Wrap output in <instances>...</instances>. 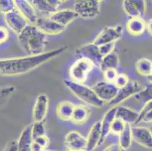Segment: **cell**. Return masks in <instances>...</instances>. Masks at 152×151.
Here are the masks:
<instances>
[{
    "label": "cell",
    "mask_w": 152,
    "mask_h": 151,
    "mask_svg": "<svg viewBox=\"0 0 152 151\" xmlns=\"http://www.w3.org/2000/svg\"><path fill=\"white\" fill-rule=\"evenodd\" d=\"M89 116V110L84 105H75L71 117V121L77 125L85 123Z\"/></svg>",
    "instance_id": "cell-25"
},
{
    "label": "cell",
    "mask_w": 152,
    "mask_h": 151,
    "mask_svg": "<svg viewBox=\"0 0 152 151\" xmlns=\"http://www.w3.org/2000/svg\"><path fill=\"white\" fill-rule=\"evenodd\" d=\"M51 20H54L63 27H67L68 24L78 18L76 12L73 9H62L55 12L49 16Z\"/></svg>",
    "instance_id": "cell-18"
},
{
    "label": "cell",
    "mask_w": 152,
    "mask_h": 151,
    "mask_svg": "<svg viewBox=\"0 0 152 151\" xmlns=\"http://www.w3.org/2000/svg\"><path fill=\"white\" fill-rule=\"evenodd\" d=\"M31 133L33 139L45 135V128L43 122H34L31 124Z\"/></svg>",
    "instance_id": "cell-31"
},
{
    "label": "cell",
    "mask_w": 152,
    "mask_h": 151,
    "mask_svg": "<svg viewBox=\"0 0 152 151\" xmlns=\"http://www.w3.org/2000/svg\"><path fill=\"white\" fill-rule=\"evenodd\" d=\"M126 125V123L123 122L122 120L118 118H116L114 120L113 123L110 126V132L114 133L115 135H119L124 129Z\"/></svg>",
    "instance_id": "cell-32"
},
{
    "label": "cell",
    "mask_w": 152,
    "mask_h": 151,
    "mask_svg": "<svg viewBox=\"0 0 152 151\" xmlns=\"http://www.w3.org/2000/svg\"><path fill=\"white\" fill-rule=\"evenodd\" d=\"M15 8L14 0H0V13H9Z\"/></svg>",
    "instance_id": "cell-33"
},
{
    "label": "cell",
    "mask_w": 152,
    "mask_h": 151,
    "mask_svg": "<svg viewBox=\"0 0 152 151\" xmlns=\"http://www.w3.org/2000/svg\"><path fill=\"white\" fill-rule=\"evenodd\" d=\"M45 35H57L65 30L66 27L58 24L54 20L47 18H38L34 24Z\"/></svg>",
    "instance_id": "cell-12"
},
{
    "label": "cell",
    "mask_w": 152,
    "mask_h": 151,
    "mask_svg": "<svg viewBox=\"0 0 152 151\" xmlns=\"http://www.w3.org/2000/svg\"><path fill=\"white\" fill-rule=\"evenodd\" d=\"M36 11L41 13L49 14V15L59 10V8L63 3L61 0H34L30 1Z\"/></svg>",
    "instance_id": "cell-17"
},
{
    "label": "cell",
    "mask_w": 152,
    "mask_h": 151,
    "mask_svg": "<svg viewBox=\"0 0 152 151\" xmlns=\"http://www.w3.org/2000/svg\"><path fill=\"white\" fill-rule=\"evenodd\" d=\"M16 90V86L9 85L0 88V107L5 105L9 101V98Z\"/></svg>",
    "instance_id": "cell-29"
},
{
    "label": "cell",
    "mask_w": 152,
    "mask_h": 151,
    "mask_svg": "<svg viewBox=\"0 0 152 151\" xmlns=\"http://www.w3.org/2000/svg\"><path fill=\"white\" fill-rule=\"evenodd\" d=\"M138 116H139V112L135 111L127 107H117L116 118L121 120L126 124H129L132 126V125H135V123L137 121Z\"/></svg>",
    "instance_id": "cell-21"
},
{
    "label": "cell",
    "mask_w": 152,
    "mask_h": 151,
    "mask_svg": "<svg viewBox=\"0 0 152 151\" xmlns=\"http://www.w3.org/2000/svg\"><path fill=\"white\" fill-rule=\"evenodd\" d=\"M4 151H18L17 141H10L5 147V149Z\"/></svg>",
    "instance_id": "cell-40"
},
{
    "label": "cell",
    "mask_w": 152,
    "mask_h": 151,
    "mask_svg": "<svg viewBox=\"0 0 152 151\" xmlns=\"http://www.w3.org/2000/svg\"><path fill=\"white\" fill-rule=\"evenodd\" d=\"M101 5L102 1L99 0H79L74 4L73 10L80 18H94L100 13Z\"/></svg>",
    "instance_id": "cell-5"
},
{
    "label": "cell",
    "mask_w": 152,
    "mask_h": 151,
    "mask_svg": "<svg viewBox=\"0 0 152 151\" xmlns=\"http://www.w3.org/2000/svg\"><path fill=\"white\" fill-rule=\"evenodd\" d=\"M99 47V51L102 55V57L105 56V55H108L110 52H114V47H115V43H108L105 44V45H100Z\"/></svg>",
    "instance_id": "cell-38"
},
{
    "label": "cell",
    "mask_w": 152,
    "mask_h": 151,
    "mask_svg": "<svg viewBox=\"0 0 152 151\" xmlns=\"http://www.w3.org/2000/svg\"><path fill=\"white\" fill-rule=\"evenodd\" d=\"M132 125L126 124L125 128L122 132L118 135L119 136V146L124 151L129 149L132 145Z\"/></svg>",
    "instance_id": "cell-27"
},
{
    "label": "cell",
    "mask_w": 152,
    "mask_h": 151,
    "mask_svg": "<svg viewBox=\"0 0 152 151\" xmlns=\"http://www.w3.org/2000/svg\"><path fill=\"white\" fill-rule=\"evenodd\" d=\"M34 139L32 137L31 125L23 128L17 141L18 151H32Z\"/></svg>",
    "instance_id": "cell-22"
},
{
    "label": "cell",
    "mask_w": 152,
    "mask_h": 151,
    "mask_svg": "<svg viewBox=\"0 0 152 151\" xmlns=\"http://www.w3.org/2000/svg\"><path fill=\"white\" fill-rule=\"evenodd\" d=\"M93 63L85 58H78L70 66L69 75L72 82L83 84L93 69Z\"/></svg>",
    "instance_id": "cell-4"
},
{
    "label": "cell",
    "mask_w": 152,
    "mask_h": 151,
    "mask_svg": "<svg viewBox=\"0 0 152 151\" xmlns=\"http://www.w3.org/2000/svg\"><path fill=\"white\" fill-rule=\"evenodd\" d=\"M101 138V121L93 123L91 127L86 139V151H93L99 146Z\"/></svg>",
    "instance_id": "cell-20"
},
{
    "label": "cell",
    "mask_w": 152,
    "mask_h": 151,
    "mask_svg": "<svg viewBox=\"0 0 152 151\" xmlns=\"http://www.w3.org/2000/svg\"><path fill=\"white\" fill-rule=\"evenodd\" d=\"M18 42L27 56H34L43 53L47 44V36L35 25L28 24L18 35Z\"/></svg>",
    "instance_id": "cell-2"
},
{
    "label": "cell",
    "mask_w": 152,
    "mask_h": 151,
    "mask_svg": "<svg viewBox=\"0 0 152 151\" xmlns=\"http://www.w3.org/2000/svg\"><path fill=\"white\" fill-rule=\"evenodd\" d=\"M75 105L70 101H63L58 105L57 113L58 118L64 121L71 120Z\"/></svg>",
    "instance_id": "cell-26"
},
{
    "label": "cell",
    "mask_w": 152,
    "mask_h": 151,
    "mask_svg": "<svg viewBox=\"0 0 152 151\" xmlns=\"http://www.w3.org/2000/svg\"><path fill=\"white\" fill-rule=\"evenodd\" d=\"M123 32L124 28L121 25L107 27L104 28L95 37L93 43L98 46L108 43H115L122 37Z\"/></svg>",
    "instance_id": "cell-6"
},
{
    "label": "cell",
    "mask_w": 152,
    "mask_h": 151,
    "mask_svg": "<svg viewBox=\"0 0 152 151\" xmlns=\"http://www.w3.org/2000/svg\"><path fill=\"white\" fill-rule=\"evenodd\" d=\"M66 151H70V150H66ZM82 151H86V150H82Z\"/></svg>",
    "instance_id": "cell-42"
},
{
    "label": "cell",
    "mask_w": 152,
    "mask_h": 151,
    "mask_svg": "<svg viewBox=\"0 0 152 151\" xmlns=\"http://www.w3.org/2000/svg\"><path fill=\"white\" fill-rule=\"evenodd\" d=\"M104 73V80L107 82H111L113 83L115 80L116 77L117 76V70H114V69H110V70H107L103 72Z\"/></svg>",
    "instance_id": "cell-37"
},
{
    "label": "cell",
    "mask_w": 152,
    "mask_h": 151,
    "mask_svg": "<svg viewBox=\"0 0 152 151\" xmlns=\"http://www.w3.org/2000/svg\"><path fill=\"white\" fill-rule=\"evenodd\" d=\"M146 29L147 24L142 18H131L126 23V30L131 35H142Z\"/></svg>",
    "instance_id": "cell-24"
},
{
    "label": "cell",
    "mask_w": 152,
    "mask_h": 151,
    "mask_svg": "<svg viewBox=\"0 0 152 151\" xmlns=\"http://www.w3.org/2000/svg\"><path fill=\"white\" fill-rule=\"evenodd\" d=\"M150 111H152V101L147 102L144 104L143 107L141 110L140 112H139V116H138L137 121L135 123V124H138L139 123H142V120L148 113Z\"/></svg>",
    "instance_id": "cell-35"
},
{
    "label": "cell",
    "mask_w": 152,
    "mask_h": 151,
    "mask_svg": "<svg viewBox=\"0 0 152 151\" xmlns=\"http://www.w3.org/2000/svg\"><path fill=\"white\" fill-rule=\"evenodd\" d=\"M49 109V98L45 94H39L36 99L33 110L34 122H43Z\"/></svg>",
    "instance_id": "cell-14"
},
{
    "label": "cell",
    "mask_w": 152,
    "mask_h": 151,
    "mask_svg": "<svg viewBox=\"0 0 152 151\" xmlns=\"http://www.w3.org/2000/svg\"><path fill=\"white\" fill-rule=\"evenodd\" d=\"M64 85L76 97L87 104L98 108L102 107L104 104L102 100L98 98L92 88L83 84L74 82L70 80H64Z\"/></svg>",
    "instance_id": "cell-3"
},
{
    "label": "cell",
    "mask_w": 152,
    "mask_h": 151,
    "mask_svg": "<svg viewBox=\"0 0 152 151\" xmlns=\"http://www.w3.org/2000/svg\"><path fill=\"white\" fill-rule=\"evenodd\" d=\"M124 12L131 18H142L146 11V1L144 0H124Z\"/></svg>",
    "instance_id": "cell-11"
},
{
    "label": "cell",
    "mask_w": 152,
    "mask_h": 151,
    "mask_svg": "<svg viewBox=\"0 0 152 151\" xmlns=\"http://www.w3.org/2000/svg\"><path fill=\"white\" fill-rule=\"evenodd\" d=\"M75 55L79 57V58H85L92 62L93 65L99 66L103 58L99 51V47L93 42L79 47L75 50Z\"/></svg>",
    "instance_id": "cell-8"
},
{
    "label": "cell",
    "mask_w": 152,
    "mask_h": 151,
    "mask_svg": "<svg viewBox=\"0 0 152 151\" xmlns=\"http://www.w3.org/2000/svg\"><path fill=\"white\" fill-rule=\"evenodd\" d=\"M152 89L151 85H148L146 87H144L142 90H141L139 93L135 95V98L141 102H143L144 104L147 102L151 101L152 98Z\"/></svg>",
    "instance_id": "cell-30"
},
{
    "label": "cell",
    "mask_w": 152,
    "mask_h": 151,
    "mask_svg": "<svg viewBox=\"0 0 152 151\" xmlns=\"http://www.w3.org/2000/svg\"><path fill=\"white\" fill-rule=\"evenodd\" d=\"M34 142L36 144L38 145V146L43 150H46L48 146H49V138L45 135L35 138V139L34 140Z\"/></svg>",
    "instance_id": "cell-36"
},
{
    "label": "cell",
    "mask_w": 152,
    "mask_h": 151,
    "mask_svg": "<svg viewBox=\"0 0 152 151\" xmlns=\"http://www.w3.org/2000/svg\"><path fill=\"white\" fill-rule=\"evenodd\" d=\"M64 144L67 150L82 151L86 148V139L77 131H72L66 135Z\"/></svg>",
    "instance_id": "cell-13"
},
{
    "label": "cell",
    "mask_w": 152,
    "mask_h": 151,
    "mask_svg": "<svg viewBox=\"0 0 152 151\" xmlns=\"http://www.w3.org/2000/svg\"><path fill=\"white\" fill-rule=\"evenodd\" d=\"M4 15H5L4 18L7 27L17 35H19L22 30L29 24L27 20L22 16L21 14L16 8Z\"/></svg>",
    "instance_id": "cell-10"
},
{
    "label": "cell",
    "mask_w": 152,
    "mask_h": 151,
    "mask_svg": "<svg viewBox=\"0 0 152 151\" xmlns=\"http://www.w3.org/2000/svg\"><path fill=\"white\" fill-rule=\"evenodd\" d=\"M119 64H120V58L118 54L114 51L102 58L99 64V68L102 72L110 69L117 70Z\"/></svg>",
    "instance_id": "cell-23"
},
{
    "label": "cell",
    "mask_w": 152,
    "mask_h": 151,
    "mask_svg": "<svg viewBox=\"0 0 152 151\" xmlns=\"http://www.w3.org/2000/svg\"><path fill=\"white\" fill-rule=\"evenodd\" d=\"M15 8L27 20L29 24H35L37 20V11L30 1L27 0H15Z\"/></svg>",
    "instance_id": "cell-15"
},
{
    "label": "cell",
    "mask_w": 152,
    "mask_h": 151,
    "mask_svg": "<svg viewBox=\"0 0 152 151\" xmlns=\"http://www.w3.org/2000/svg\"><path fill=\"white\" fill-rule=\"evenodd\" d=\"M67 48L64 45L38 55L0 59V75L14 77L26 74L64 53Z\"/></svg>",
    "instance_id": "cell-1"
},
{
    "label": "cell",
    "mask_w": 152,
    "mask_h": 151,
    "mask_svg": "<svg viewBox=\"0 0 152 151\" xmlns=\"http://www.w3.org/2000/svg\"><path fill=\"white\" fill-rule=\"evenodd\" d=\"M132 139L142 147L151 149L152 147L151 131L146 127L132 126Z\"/></svg>",
    "instance_id": "cell-16"
},
{
    "label": "cell",
    "mask_w": 152,
    "mask_h": 151,
    "mask_svg": "<svg viewBox=\"0 0 152 151\" xmlns=\"http://www.w3.org/2000/svg\"><path fill=\"white\" fill-rule=\"evenodd\" d=\"M116 111H117V107H112L104 115L102 120L101 121V138L99 145H101L103 143L109 133L110 132V126L116 117Z\"/></svg>",
    "instance_id": "cell-19"
},
{
    "label": "cell",
    "mask_w": 152,
    "mask_h": 151,
    "mask_svg": "<svg viewBox=\"0 0 152 151\" xmlns=\"http://www.w3.org/2000/svg\"><path fill=\"white\" fill-rule=\"evenodd\" d=\"M129 80L126 75L124 74V73H118L113 83L120 89V88L125 87L129 83Z\"/></svg>",
    "instance_id": "cell-34"
},
{
    "label": "cell",
    "mask_w": 152,
    "mask_h": 151,
    "mask_svg": "<svg viewBox=\"0 0 152 151\" xmlns=\"http://www.w3.org/2000/svg\"><path fill=\"white\" fill-rule=\"evenodd\" d=\"M143 88L144 86H142L138 82L129 81L125 87L119 89L115 98L112 100L109 104L112 107H117L121 103L130 98L131 97L135 96Z\"/></svg>",
    "instance_id": "cell-7"
},
{
    "label": "cell",
    "mask_w": 152,
    "mask_h": 151,
    "mask_svg": "<svg viewBox=\"0 0 152 151\" xmlns=\"http://www.w3.org/2000/svg\"><path fill=\"white\" fill-rule=\"evenodd\" d=\"M92 88L98 98L102 100L104 103H110L115 98L119 91V88L114 83L107 82L106 81H102L96 83Z\"/></svg>",
    "instance_id": "cell-9"
},
{
    "label": "cell",
    "mask_w": 152,
    "mask_h": 151,
    "mask_svg": "<svg viewBox=\"0 0 152 151\" xmlns=\"http://www.w3.org/2000/svg\"><path fill=\"white\" fill-rule=\"evenodd\" d=\"M9 37V33L8 30L4 27H0V44L7 41Z\"/></svg>",
    "instance_id": "cell-39"
},
{
    "label": "cell",
    "mask_w": 152,
    "mask_h": 151,
    "mask_svg": "<svg viewBox=\"0 0 152 151\" xmlns=\"http://www.w3.org/2000/svg\"><path fill=\"white\" fill-rule=\"evenodd\" d=\"M104 151H124V150L121 149V147L119 146V144H112L109 146L108 147L106 148Z\"/></svg>",
    "instance_id": "cell-41"
},
{
    "label": "cell",
    "mask_w": 152,
    "mask_h": 151,
    "mask_svg": "<svg viewBox=\"0 0 152 151\" xmlns=\"http://www.w3.org/2000/svg\"><path fill=\"white\" fill-rule=\"evenodd\" d=\"M135 68L138 73L143 77H151L152 73V62L148 58H140L137 61Z\"/></svg>",
    "instance_id": "cell-28"
}]
</instances>
